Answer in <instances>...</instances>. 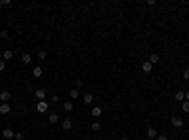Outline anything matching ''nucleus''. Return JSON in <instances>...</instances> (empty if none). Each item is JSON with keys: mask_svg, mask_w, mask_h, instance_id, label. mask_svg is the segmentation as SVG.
<instances>
[{"mask_svg": "<svg viewBox=\"0 0 189 140\" xmlns=\"http://www.w3.org/2000/svg\"><path fill=\"white\" fill-rule=\"evenodd\" d=\"M36 108H38L40 114H44V112H47V108H49V104H47L46 101H38V104H36Z\"/></svg>", "mask_w": 189, "mask_h": 140, "instance_id": "1", "label": "nucleus"}, {"mask_svg": "<svg viewBox=\"0 0 189 140\" xmlns=\"http://www.w3.org/2000/svg\"><path fill=\"white\" fill-rule=\"evenodd\" d=\"M170 123H172L174 127H182V125H183V119L180 117V115H172V117H170Z\"/></svg>", "mask_w": 189, "mask_h": 140, "instance_id": "2", "label": "nucleus"}, {"mask_svg": "<svg viewBox=\"0 0 189 140\" xmlns=\"http://www.w3.org/2000/svg\"><path fill=\"white\" fill-rule=\"evenodd\" d=\"M10 112H11V106L8 104V102H2V104H0V114H2V115L10 114Z\"/></svg>", "mask_w": 189, "mask_h": 140, "instance_id": "3", "label": "nucleus"}, {"mask_svg": "<svg viewBox=\"0 0 189 140\" xmlns=\"http://www.w3.org/2000/svg\"><path fill=\"white\" fill-rule=\"evenodd\" d=\"M91 115H93L95 119L100 117V115H102V108H100V106H93V108H91Z\"/></svg>", "mask_w": 189, "mask_h": 140, "instance_id": "4", "label": "nucleus"}, {"mask_svg": "<svg viewBox=\"0 0 189 140\" xmlns=\"http://www.w3.org/2000/svg\"><path fill=\"white\" fill-rule=\"evenodd\" d=\"M2 136L6 138V140H10V138H15V133H13L11 129H4V131H2Z\"/></svg>", "mask_w": 189, "mask_h": 140, "instance_id": "5", "label": "nucleus"}, {"mask_svg": "<svg viewBox=\"0 0 189 140\" xmlns=\"http://www.w3.org/2000/svg\"><path fill=\"white\" fill-rule=\"evenodd\" d=\"M146 136H148V138H157V136H159L157 131H155V127H150V129L146 131Z\"/></svg>", "mask_w": 189, "mask_h": 140, "instance_id": "6", "label": "nucleus"}, {"mask_svg": "<svg viewBox=\"0 0 189 140\" xmlns=\"http://www.w3.org/2000/svg\"><path fill=\"white\" fill-rule=\"evenodd\" d=\"M10 98H11L10 91H0V101H2V102H8Z\"/></svg>", "mask_w": 189, "mask_h": 140, "instance_id": "7", "label": "nucleus"}, {"mask_svg": "<svg viewBox=\"0 0 189 140\" xmlns=\"http://www.w3.org/2000/svg\"><path fill=\"white\" fill-rule=\"evenodd\" d=\"M21 63H23V65H30V63H32V55L30 53H25L21 57Z\"/></svg>", "mask_w": 189, "mask_h": 140, "instance_id": "8", "label": "nucleus"}, {"mask_svg": "<svg viewBox=\"0 0 189 140\" xmlns=\"http://www.w3.org/2000/svg\"><path fill=\"white\" fill-rule=\"evenodd\" d=\"M42 74H44L42 66H34V70H32V76H34V78H42Z\"/></svg>", "mask_w": 189, "mask_h": 140, "instance_id": "9", "label": "nucleus"}, {"mask_svg": "<svg viewBox=\"0 0 189 140\" xmlns=\"http://www.w3.org/2000/svg\"><path fill=\"white\" fill-rule=\"evenodd\" d=\"M151 68H153V65H151V63H150V61H146V63H142V70H144V72H146V74H148V72H151Z\"/></svg>", "mask_w": 189, "mask_h": 140, "instance_id": "10", "label": "nucleus"}, {"mask_svg": "<svg viewBox=\"0 0 189 140\" xmlns=\"http://www.w3.org/2000/svg\"><path fill=\"white\" fill-rule=\"evenodd\" d=\"M34 95H36V98H38V101H44V98H46V89H38Z\"/></svg>", "mask_w": 189, "mask_h": 140, "instance_id": "11", "label": "nucleus"}, {"mask_svg": "<svg viewBox=\"0 0 189 140\" xmlns=\"http://www.w3.org/2000/svg\"><path fill=\"white\" fill-rule=\"evenodd\" d=\"M159 61H161V57H159L157 53H151V55H150V63H151V65H157Z\"/></svg>", "mask_w": 189, "mask_h": 140, "instance_id": "12", "label": "nucleus"}, {"mask_svg": "<svg viewBox=\"0 0 189 140\" xmlns=\"http://www.w3.org/2000/svg\"><path fill=\"white\" fill-rule=\"evenodd\" d=\"M83 102H85V104H93V95L85 93V95H83Z\"/></svg>", "mask_w": 189, "mask_h": 140, "instance_id": "13", "label": "nucleus"}, {"mask_svg": "<svg viewBox=\"0 0 189 140\" xmlns=\"http://www.w3.org/2000/svg\"><path fill=\"white\" fill-rule=\"evenodd\" d=\"M63 129L64 131H70L72 129V119H64V121H63Z\"/></svg>", "mask_w": 189, "mask_h": 140, "instance_id": "14", "label": "nucleus"}, {"mask_svg": "<svg viewBox=\"0 0 189 140\" xmlns=\"http://www.w3.org/2000/svg\"><path fill=\"white\" fill-rule=\"evenodd\" d=\"M59 121V114L57 112H51L49 114V123H57Z\"/></svg>", "mask_w": 189, "mask_h": 140, "instance_id": "15", "label": "nucleus"}, {"mask_svg": "<svg viewBox=\"0 0 189 140\" xmlns=\"http://www.w3.org/2000/svg\"><path fill=\"white\" fill-rule=\"evenodd\" d=\"M176 101H180V102L185 101V91H178V93H176Z\"/></svg>", "mask_w": 189, "mask_h": 140, "instance_id": "16", "label": "nucleus"}, {"mask_svg": "<svg viewBox=\"0 0 189 140\" xmlns=\"http://www.w3.org/2000/svg\"><path fill=\"white\" fill-rule=\"evenodd\" d=\"M70 97L74 98V101H76V98H79V89H76V87H74V89H70Z\"/></svg>", "mask_w": 189, "mask_h": 140, "instance_id": "17", "label": "nucleus"}, {"mask_svg": "<svg viewBox=\"0 0 189 140\" xmlns=\"http://www.w3.org/2000/svg\"><path fill=\"white\" fill-rule=\"evenodd\" d=\"M11 57H13V51H10V49H6V51H4V61H10Z\"/></svg>", "mask_w": 189, "mask_h": 140, "instance_id": "18", "label": "nucleus"}, {"mask_svg": "<svg viewBox=\"0 0 189 140\" xmlns=\"http://www.w3.org/2000/svg\"><path fill=\"white\" fill-rule=\"evenodd\" d=\"M182 112H183V114H189V101H183V104H182Z\"/></svg>", "mask_w": 189, "mask_h": 140, "instance_id": "19", "label": "nucleus"}, {"mask_svg": "<svg viewBox=\"0 0 189 140\" xmlns=\"http://www.w3.org/2000/svg\"><path fill=\"white\" fill-rule=\"evenodd\" d=\"M64 110H66V112H70V110H74V104H72V102H70V101H66V102H64Z\"/></svg>", "mask_w": 189, "mask_h": 140, "instance_id": "20", "label": "nucleus"}, {"mask_svg": "<svg viewBox=\"0 0 189 140\" xmlns=\"http://www.w3.org/2000/svg\"><path fill=\"white\" fill-rule=\"evenodd\" d=\"M91 129H93V131H100V123L98 121H93V123H91Z\"/></svg>", "mask_w": 189, "mask_h": 140, "instance_id": "21", "label": "nucleus"}, {"mask_svg": "<svg viewBox=\"0 0 189 140\" xmlns=\"http://www.w3.org/2000/svg\"><path fill=\"white\" fill-rule=\"evenodd\" d=\"M38 59H40V61H46V59H47V53H46V51H40V53H38Z\"/></svg>", "mask_w": 189, "mask_h": 140, "instance_id": "22", "label": "nucleus"}, {"mask_svg": "<svg viewBox=\"0 0 189 140\" xmlns=\"http://www.w3.org/2000/svg\"><path fill=\"white\" fill-rule=\"evenodd\" d=\"M8 36H10V34H8V30H0V38H2V40H6Z\"/></svg>", "mask_w": 189, "mask_h": 140, "instance_id": "23", "label": "nucleus"}, {"mask_svg": "<svg viewBox=\"0 0 189 140\" xmlns=\"http://www.w3.org/2000/svg\"><path fill=\"white\" fill-rule=\"evenodd\" d=\"M23 138H25V134H23L21 131H19V133H15V140H23Z\"/></svg>", "mask_w": 189, "mask_h": 140, "instance_id": "24", "label": "nucleus"}, {"mask_svg": "<svg viewBox=\"0 0 189 140\" xmlns=\"http://www.w3.org/2000/svg\"><path fill=\"white\" fill-rule=\"evenodd\" d=\"M82 87H83V82L82 79H76V89H82Z\"/></svg>", "mask_w": 189, "mask_h": 140, "instance_id": "25", "label": "nucleus"}, {"mask_svg": "<svg viewBox=\"0 0 189 140\" xmlns=\"http://www.w3.org/2000/svg\"><path fill=\"white\" fill-rule=\"evenodd\" d=\"M4 68H6V61L2 59V61H0V72H4Z\"/></svg>", "mask_w": 189, "mask_h": 140, "instance_id": "26", "label": "nucleus"}, {"mask_svg": "<svg viewBox=\"0 0 189 140\" xmlns=\"http://www.w3.org/2000/svg\"><path fill=\"white\" fill-rule=\"evenodd\" d=\"M183 79H187V82H189V70H183Z\"/></svg>", "mask_w": 189, "mask_h": 140, "instance_id": "27", "label": "nucleus"}, {"mask_svg": "<svg viewBox=\"0 0 189 140\" xmlns=\"http://www.w3.org/2000/svg\"><path fill=\"white\" fill-rule=\"evenodd\" d=\"M51 102H59V97H57V95H51Z\"/></svg>", "mask_w": 189, "mask_h": 140, "instance_id": "28", "label": "nucleus"}, {"mask_svg": "<svg viewBox=\"0 0 189 140\" xmlns=\"http://www.w3.org/2000/svg\"><path fill=\"white\" fill-rule=\"evenodd\" d=\"M8 4H11L10 0H2V2H0V6H8Z\"/></svg>", "mask_w": 189, "mask_h": 140, "instance_id": "29", "label": "nucleus"}, {"mask_svg": "<svg viewBox=\"0 0 189 140\" xmlns=\"http://www.w3.org/2000/svg\"><path fill=\"white\" fill-rule=\"evenodd\" d=\"M157 140H168V136H164V134H161V136H157Z\"/></svg>", "mask_w": 189, "mask_h": 140, "instance_id": "30", "label": "nucleus"}, {"mask_svg": "<svg viewBox=\"0 0 189 140\" xmlns=\"http://www.w3.org/2000/svg\"><path fill=\"white\" fill-rule=\"evenodd\" d=\"M185 101H189V91H185Z\"/></svg>", "mask_w": 189, "mask_h": 140, "instance_id": "31", "label": "nucleus"}, {"mask_svg": "<svg viewBox=\"0 0 189 140\" xmlns=\"http://www.w3.org/2000/svg\"><path fill=\"white\" fill-rule=\"evenodd\" d=\"M119 140H129V138H125V136H123V138H119Z\"/></svg>", "mask_w": 189, "mask_h": 140, "instance_id": "32", "label": "nucleus"}]
</instances>
